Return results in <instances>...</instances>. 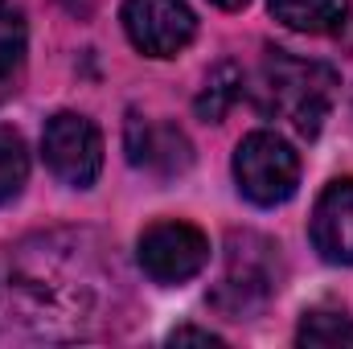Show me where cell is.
I'll use <instances>...</instances> for the list:
<instances>
[{"mask_svg":"<svg viewBox=\"0 0 353 349\" xmlns=\"http://www.w3.org/2000/svg\"><path fill=\"white\" fill-rule=\"evenodd\" d=\"M333 87L337 74L329 66L275 50L259 70V107L267 115H283L300 136H316L329 115Z\"/></svg>","mask_w":353,"mask_h":349,"instance_id":"6da1fadb","label":"cell"},{"mask_svg":"<svg viewBox=\"0 0 353 349\" xmlns=\"http://www.w3.org/2000/svg\"><path fill=\"white\" fill-rule=\"evenodd\" d=\"M234 181L239 193L255 206H279L300 185V157L275 132H251L234 148Z\"/></svg>","mask_w":353,"mask_h":349,"instance_id":"7a4b0ae2","label":"cell"},{"mask_svg":"<svg viewBox=\"0 0 353 349\" xmlns=\"http://www.w3.org/2000/svg\"><path fill=\"white\" fill-rule=\"evenodd\" d=\"M41 157L50 173L70 189H87L103 169V136L87 115L58 111L41 132Z\"/></svg>","mask_w":353,"mask_h":349,"instance_id":"3957f363","label":"cell"},{"mask_svg":"<svg viewBox=\"0 0 353 349\" xmlns=\"http://www.w3.org/2000/svg\"><path fill=\"white\" fill-rule=\"evenodd\" d=\"M136 259L157 283H185L210 263V239L189 222H152L140 235Z\"/></svg>","mask_w":353,"mask_h":349,"instance_id":"277c9868","label":"cell"},{"mask_svg":"<svg viewBox=\"0 0 353 349\" xmlns=\"http://www.w3.org/2000/svg\"><path fill=\"white\" fill-rule=\"evenodd\" d=\"M123 29L140 54L176 58L197 33V17L185 0H123Z\"/></svg>","mask_w":353,"mask_h":349,"instance_id":"5b68a950","label":"cell"},{"mask_svg":"<svg viewBox=\"0 0 353 349\" xmlns=\"http://www.w3.org/2000/svg\"><path fill=\"white\" fill-rule=\"evenodd\" d=\"M267 251H271V243L255 239V235H243V247H239V239H234L230 267H226V275H222V288L214 292V304H218V308H226L230 317L243 321L251 308H259L267 296L279 288V283H275V271H271V263H267Z\"/></svg>","mask_w":353,"mask_h":349,"instance_id":"8992f818","label":"cell"},{"mask_svg":"<svg viewBox=\"0 0 353 349\" xmlns=\"http://www.w3.org/2000/svg\"><path fill=\"white\" fill-rule=\"evenodd\" d=\"M312 247L329 263L353 267V177L333 181L312 210Z\"/></svg>","mask_w":353,"mask_h":349,"instance_id":"52a82bcc","label":"cell"},{"mask_svg":"<svg viewBox=\"0 0 353 349\" xmlns=\"http://www.w3.org/2000/svg\"><path fill=\"white\" fill-rule=\"evenodd\" d=\"M128 161L157 177H176L189 169L193 152H189V140L173 123H152V119L132 115V123H128Z\"/></svg>","mask_w":353,"mask_h":349,"instance_id":"ba28073f","label":"cell"},{"mask_svg":"<svg viewBox=\"0 0 353 349\" xmlns=\"http://www.w3.org/2000/svg\"><path fill=\"white\" fill-rule=\"evenodd\" d=\"M267 8L296 33H337L350 17V0H267Z\"/></svg>","mask_w":353,"mask_h":349,"instance_id":"9c48e42d","label":"cell"},{"mask_svg":"<svg viewBox=\"0 0 353 349\" xmlns=\"http://www.w3.org/2000/svg\"><path fill=\"white\" fill-rule=\"evenodd\" d=\"M296 341L304 349H337V346H353V317L337 312V308H312L304 312Z\"/></svg>","mask_w":353,"mask_h":349,"instance_id":"30bf717a","label":"cell"},{"mask_svg":"<svg viewBox=\"0 0 353 349\" xmlns=\"http://www.w3.org/2000/svg\"><path fill=\"white\" fill-rule=\"evenodd\" d=\"M239 94H243V70H239L234 62H222V66L210 70L205 90L197 94V115H201L205 123H218V119L234 107Z\"/></svg>","mask_w":353,"mask_h":349,"instance_id":"8fae6325","label":"cell"},{"mask_svg":"<svg viewBox=\"0 0 353 349\" xmlns=\"http://www.w3.org/2000/svg\"><path fill=\"white\" fill-rule=\"evenodd\" d=\"M25 181H29V152H25V140H21V132L0 128V206H8L12 197H21Z\"/></svg>","mask_w":353,"mask_h":349,"instance_id":"7c38bea8","label":"cell"},{"mask_svg":"<svg viewBox=\"0 0 353 349\" xmlns=\"http://www.w3.org/2000/svg\"><path fill=\"white\" fill-rule=\"evenodd\" d=\"M21 54H25V17L12 4H0V79L12 74Z\"/></svg>","mask_w":353,"mask_h":349,"instance_id":"4fadbf2b","label":"cell"},{"mask_svg":"<svg viewBox=\"0 0 353 349\" xmlns=\"http://www.w3.org/2000/svg\"><path fill=\"white\" fill-rule=\"evenodd\" d=\"M173 346H181V341H201V346H222V337L218 333H210V329H176L173 337H169Z\"/></svg>","mask_w":353,"mask_h":349,"instance_id":"5bb4252c","label":"cell"},{"mask_svg":"<svg viewBox=\"0 0 353 349\" xmlns=\"http://www.w3.org/2000/svg\"><path fill=\"white\" fill-rule=\"evenodd\" d=\"M210 4H214V8H226V12H234V8H243L247 0H210Z\"/></svg>","mask_w":353,"mask_h":349,"instance_id":"9a60e30c","label":"cell"},{"mask_svg":"<svg viewBox=\"0 0 353 349\" xmlns=\"http://www.w3.org/2000/svg\"><path fill=\"white\" fill-rule=\"evenodd\" d=\"M0 4H4V0H0Z\"/></svg>","mask_w":353,"mask_h":349,"instance_id":"2e32d148","label":"cell"}]
</instances>
